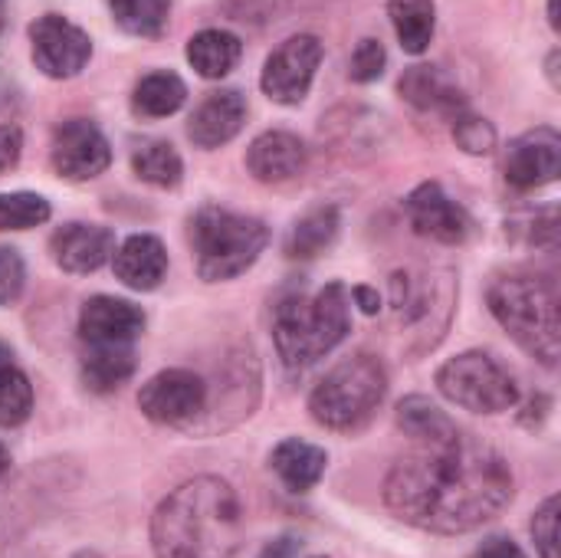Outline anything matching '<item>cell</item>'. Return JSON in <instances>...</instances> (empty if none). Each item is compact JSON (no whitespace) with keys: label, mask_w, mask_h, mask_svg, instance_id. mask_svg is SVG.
I'll use <instances>...</instances> for the list:
<instances>
[{"label":"cell","mask_w":561,"mask_h":558,"mask_svg":"<svg viewBox=\"0 0 561 558\" xmlns=\"http://www.w3.org/2000/svg\"><path fill=\"white\" fill-rule=\"evenodd\" d=\"M247 122V99L237 89H220L210 92L191 115L187 122V138L197 148H220L227 141H233L240 135Z\"/></svg>","instance_id":"16"},{"label":"cell","mask_w":561,"mask_h":558,"mask_svg":"<svg viewBox=\"0 0 561 558\" xmlns=\"http://www.w3.org/2000/svg\"><path fill=\"white\" fill-rule=\"evenodd\" d=\"M270 243V230L263 220L204 204L191 217V247L194 270L204 283H227L247 273Z\"/></svg>","instance_id":"5"},{"label":"cell","mask_w":561,"mask_h":558,"mask_svg":"<svg viewBox=\"0 0 561 558\" xmlns=\"http://www.w3.org/2000/svg\"><path fill=\"white\" fill-rule=\"evenodd\" d=\"M243 56V43L230 30H201L187 39V62L204 79H224Z\"/></svg>","instance_id":"22"},{"label":"cell","mask_w":561,"mask_h":558,"mask_svg":"<svg viewBox=\"0 0 561 558\" xmlns=\"http://www.w3.org/2000/svg\"><path fill=\"white\" fill-rule=\"evenodd\" d=\"M49 253L62 273L85 276L112 260L115 234L102 224H66L49 237Z\"/></svg>","instance_id":"15"},{"label":"cell","mask_w":561,"mask_h":558,"mask_svg":"<svg viewBox=\"0 0 561 558\" xmlns=\"http://www.w3.org/2000/svg\"><path fill=\"white\" fill-rule=\"evenodd\" d=\"M10 358H13V352H10V345H3V342H0V368H3V365H13Z\"/></svg>","instance_id":"40"},{"label":"cell","mask_w":561,"mask_h":558,"mask_svg":"<svg viewBox=\"0 0 561 558\" xmlns=\"http://www.w3.org/2000/svg\"><path fill=\"white\" fill-rule=\"evenodd\" d=\"M243 543V506L220 477H194L171 490L151 516L154 558H233Z\"/></svg>","instance_id":"2"},{"label":"cell","mask_w":561,"mask_h":558,"mask_svg":"<svg viewBox=\"0 0 561 558\" xmlns=\"http://www.w3.org/2000/svg\"><path fill=\"white\" fill-rule=\"evenodd\" d=\"M559 171L561 135L549 125L519 135L516 141H510V148L503 155L506 184H513L516 191H539V187L552 184L559 178Z\"/></svg>","instance_id":"13"},{"label":"cell","mask_w":561,"mask_h":558,"mask_svg":"<svg viewBox=\"0 0 561 558\" xmlns=\"http://www.w3.org/2000/svg\"><path fill=\"white\" fill-rule=\"evenodd\" d=\"M309 151L293 132H263L247 148V168L263 184H286L306 171Z\"/></svg>","instance_id":"17"},{"label":"cell","mask_w":561,"mask_h":558,"mask_svg":"<svg viewBox=\"0 0 561 558\" xmlns=\"http://www.w3.org/2000/svg\"><path fill=\"white\" fill-rule=\"evenodd\" d=\"M401 99H408L414 109L421 112H434V115H447L450 122L467 112L463 92L460 86L440 69V66H411L401 82H398Z\"/></svg>","instance_id":"19"},{"label":"cell","mask_w":561,"mask_h":558,"mask_svg":"<svg viewBox=\"0 0 561 558\" xmlns=\"http://www.w3.org/2000/svg\"><path fill=\"white\" fill-rule=\"evenodd\" d=\"M437 391L473 414H503L519 405L516 375L490 352H463L437 368Z\"/></svg>","instance_id":"7"},{"label":"cell","mask_w":561,"mask_h":558,"mask_svg":"<svg viewBox=\"0 0 561 558\" xmlns=\"http://www.w3.org/2000/svg\"><path fill=\"white\" fill-rule=\"evenodd\" d=\"M388 16L394 23L398 43L404 53L421 56L437 30V3L434 0H388Z\"/></svg>","instance_id":"26"},{"label":"cell","mask_w":561,"mask_h":558,"mask_svg":"<svg viewBox=\"0 0 561 558\" xmlns=\"http://www.w3.org/2000/svg\"><path fill=\"white\" fill-rule=\"evenodd\" d=\"M549 23H552V30H561V20H559V0H549Z\"/></svg>","instance_id":"38"},{"label":"cell","mask_w":561,"mask_h":558,"mask_svg":"<svg viewBox=\"0 0 561 558\" xmlns=\"http://www.w3.org/2000/svg\"><path fill=\"white\" fill-rule=\"evenodd\" d=\"M352 332V293L345 283H329L312 296H289L273 312L276 355L289 372H306L335 352Z\"/></svg>","instance_id":"3"},{"label":"cell","mask_w":561,"mask_h":558,"mask_svg":"<svg viewBox=\"0 0 561 558\" xmlns=\"http://www.w3.org/2000/svg\"><path fill=\"white\" fill-rule=\"evenodd\" d=\"M7 474H10V451L0 444V480H3Z\"/></svg>","instance_id":"39"},{"label":"cell","mask_w":561,"mask_h":558,"mask_svg":"<svg viewBox=\"0 0 561 558\" xmlns=\"http://www.w3.org/2000/svg\"><path fill=\"white\" fill-rule=\"evenodd\" d=\"M467 558H526V553L510 536H486Z\"/></svg>","instance_id":"36"},{"label":"cell","mask_w":561,"mask_h":558,"mask_svg":"<svg viewBox=\"0 0 561 558\" xmlns=\"http://www.w3.org/2000/svg\"><path fill=\"white\" fill-rule=\"evenodd\" d=\"M207 382L191 368H164L151 375L138 391V408L151 424L191 428L207 411Z\"/></svg>","instance_id":"8"},{"label":"cell","mask_w":561,"mask_h":558,"mask_svg":"<svg viewBox=\"0 0 561 558\" xmlns=\"http://www.w3.org/2000/svg\"><path fill=\"white\" fill-rule=\"evenodd\" d=\"M352 299L358 303V309H362L365 316H378V309H381V296H378V289H371V286H355V289H352Z\"/></svg>","instance_id":"37"},{"label":"cell","mask_w":561,"mask_h":558,"mask_svg":"<svg viewBox=\"0 0 561 558\" xmlns=\"http://www.w3.org/2000/svg\"><path fill=\"white\" fill-rule=\"evenodd\" d=\"M385 66H388V53H385V46L378 43V39H362L358 46H355V53H352V79L355 82H375V79H381L385 76Z\"/></svg>","instance_id":"34"},{"label":"cell","mask_w":561,"mask_h":558,"mask_svg":"<svg viewBox=\"0 0 561 558\" xmlns=\"http://www.w3.org/2000/svg\"><path fill=\"white\" fill-rule=\"evenodd\" d=\"M26 286V263L16 247H0V306H13Z\"/></svg>","instance_id":"33"},{"label":"cell","mask_w":561,"mask_h":558,"mask_svg":"<svg viewBox=\"0 0 561 558\" xmlns=\"http://www.w3.org/2000/svg\"><path fill=\"white\" fill-rule=\"evenodd\" d=\"M30 414H33V385H30V378L20 368L3 365L0 368V431L20 428Z\"/></svg>","instance_id":"29"},{"label":"cell","mask_w":561,"mask_h":558,"mask_svg":"<svg viewBox=\"0 0 561 558\" xmlns=\"http://www.w3.org/2000/svg\"><path fill=\"white\" fill-rule=\"evenodd\" d=\"M72 558H102V556H99V553H76Z\"/></svg>","instance_id":"41"},{"label":"cell","mask_w":561,"mask_h":558,"mask_svg":"<svg viewBox=\"0 0 561 558\" xmlns=\"http://www.w3.org/2000/svg\"><path fill=\"white\" fill-rule=\"evenodd\" d=\"M404 210H408L411 227L421 237H427V240H437V243H447V247H460L473 234V217L437 181L417 184L408 194Z\"/></svg>","instance_id":"12"},{"label":"cell","mask_w":561,"mask_h":558,"mask_svg":"<svg viewBox=\"0 0 561 558\" xmlns=\"http://www.w3.org/2000/svg\"><path fill=\"white\" fill-rule=\"evenodd\" d=\"M49 164L66 181H92L112 164V145L99 125L85 118H69L53 132Z\"/></svg>","instance_id":"11"},{"label":"cell","mask_w":561,"mask_h":558,"mask_svg":"<svg viewBox=\"0 0 561 558\" xmlns=\"http://www.w3.org/2000/svg\"><path fill=\"white\" fill-rule=\"evenodd\" d=\"M23 155V135L16 125H0V174H7L10 168H16Z\"/></svg>","instance_id":"35"},{"label":"cell","mask_w":561,"mask_h":558,"mask_svg":"<svg viewBox=\"0 0 561 558\" xmlns=\"http://www.w3.org/2000/svg\"><path fill=\"white\" fill-rule=\"evenodd\" d=\"M513 493L506 457L463 431L447 444L401 457L381 487L385 506L401 523L437 536L480 529L510 506Z\"/></svg>","instance_id":"1"},{"label":"cell","mask_w":561,"mask_h":558,"mask_svg":"<svg viewBox=\"0 0 561 558\" xmlns=\"http://www.w3.org/2000/svg\"><path fill=\"white\" fill-rule=\"evenodd\" d=\"M270 467H273V474L279 477V483H283L289 493H309V490L325 477L329 454H325L319 444L289 437V441H283V444L273 447Z\"/></svg>","instance_id":"20"},{"label":"cell","mask_w":561,"mask_h":558,"mask_svg":"<svg viewBox=\"0 0 561 558\" xmlns=\"http://www.w3.org/2000/svg\"><path fill=\"white\" fill-rule=\"evenodd\" d=\"M115 23L131 36H161L171 20V0H108Z\"/></svg>","instance_id":"28"},{"label":"cell","mask_w":561,"mask_h":558,"mask_svg":"<svg viewBox=\"0 0 561 558\" xmlns=\"http://www.w3.org/2000/svg\"><path fill=\"white\" fill-rule=\"evenodd\" d=\"M559 513L561 500L559 497H549L536 516H533V543H536V553L539 558H559Z\"/></svg>","instance_id":"32"},{"label":"cell","mask_w":561,"mask_h":558,"mask_svg":"<svg viewBox=\"0 0 561 558\" xmlns=\"http://www.w3.org/2000/svg\"><path fill=\"white\" fill-rule=\"evenodd\" d=\"M398 428L417 441L421 447H431V444H447L460 434V428L450 421L447 411H440L431 398L424 395H411L398 405Z\"/></svg>","instance_id":"23"},{"label":"cell","mask_w":561,"mask_h":558,"mask_svg":"<svg viewBox=\"0 0 561 558\" xmlns=\"http://www.w3.org/2000/svg\"><path fill=\"white\" fill-rule=\"evenodd\" d=\"M135 345H82L79 375L95 395L118 391L135 375Z\"/></svg>","instance_id":"21"},{"label":"cell","mask_w":561,"mask_h":558,"mask_svg":"<svg viewBox=\"0 0 561 558\" xmlns=\"http://www.w3.org/2000/svg\"><path fill=\"white\" fill-rule=\"evenodd\" d=\"M339 227H342L339 207L319 204V207L306 210V214L293 224V230H289V237H286V253H289L293 260H312V257L325 253V250L335 243Z\"/></svg>","instance_id":"24"},{"label":"cell","mask_w":561,"mask_h":558,"mask_svg":"<svg viewBox=\"0 0 561 558\" xmlns=\"http://www.w3.org/2000/svg\"><path fill=\"white\" fill-rule=\"evenodd\" d=\"M145 332L141 306L118 296H92L79 309L82 345H135Z\"/></svg>","instance_id":"14"},{"label":"cell","mask_w":561,"mask_h":558,"mask_svg":"<svg viewBox=\"0 0 561 558\" xmlns=\"http://www.w3.org/2000/svg\"><path fill=\"white\" fill-rule=\"evenodd\" d=\"M319 62H322L319 36L296 33V36L283 39L270 53V59L263 66V76H260V86L276 105H299L312 89Z\"/></svg>","instance_id":"9"},{"label":"cell","mask_w":561,"mask_h":558,"mask_svg":"<svg viewBox=\"0 0 561 558\" xmlns=\"http://www.w3.org/2000/svg\"><path fill=\"white\" fill-rule=\"evenodd\" d=\"M49 214H53V207L43 194H33V191L0 194V234L39 227L49 220Z\"/></svg>","instance_id":"30"},{"label":"cell","mask_w":561,"mask_h":558,"mask_svg":"<svg viewBox=\"0 0 561 558\" xmlns=\"http://www.w3.org/2000/svg\"><path fill=\"white\" fill-rule=\"evenodd\" d=\"M454 138L467 155H493L496 148V128L473 112H460L454 118Z\"/></svg>","instance_id":"31"},{"label":"cell","mask_w":561,"mask_h":558,"mask_svg":"<svg viewBox=\"0 0 561 558\" xmlns=\"http://www.w3.org/2000/svg\"><path fill=\"white\" fill-rule=\"evenodd\" d=\"M486 303L506 335L539 365L556 368L561 355L559 289L539 273H503L490 283Z\"/></svg>","instance_id":"4"},{"label":"cell","mask_w":561,"mask_h":558,"mask_svg":"<svg viewBox=\"0 0 561 558\" xmlns=\"http://www.w3.org/2000/svg\"><path fill=\"white\" fill-rule=\"evenodd\" d=\"M30 53L43 76L72 79L85 69L92 56V39L72 20L59 13H46L30 26Z\"/></svg>","instance_id":"10"},{"label":"cell","mask_w":561,"mask_h":558,"mask_svg":"<svg viewBox=\"0 0 561 558\" xmlns=\"http://www.w3.org/2000/svg\"><path fill=\"white\" fill-rule=\"evenodd\" d=\"M388 395V372L375 355L342 358L309 395V414L325 431L365 428Z\"/></svg>","instance_id":"6"},{"label":"cell","mask_w":561,"mask_h":558,"mask_svg":"<svg viewBox=\"0 0 561 558\" xmlns=\"http://www.w3.org/2000/svg\"><path fill=\"white\" fill-rule=\"evenodd\" d=\"M112 270L128 289L151 293L168 276V250L154 234H131L115 247Z\"/></svg>","instance_id":"18"},{"label":"cell","mask_w":561,"mask_h":558,"mask_svg":"<svg viewBox=\"0 0 561 558\" xmlns=\"http://www.w3.org/2000/svg\"><path fill=\"white\" fill-rule=\"evenodd\" d=\"M184 102H187V86L178 72H168V69L141 76L131 92V109L135 115H145V118H168Z\"/></svg>","instance_id":"25"},{"label":"cell","mask_w":561,"mask_h":558,"mask_svg":"<svg viewBox=\"0 0 561 558\" xmlns=\"http://www.w3.org/2000/svg\"><path fill=\"white\" fill-rule=\"evenodd\" d=\"M131 171H135L138 181L168 191V187H178L181 184L184 161H181L178 148L168 145V141H141L131 151Z\"/></svg>","instance_id":"27"}]
</instances>
